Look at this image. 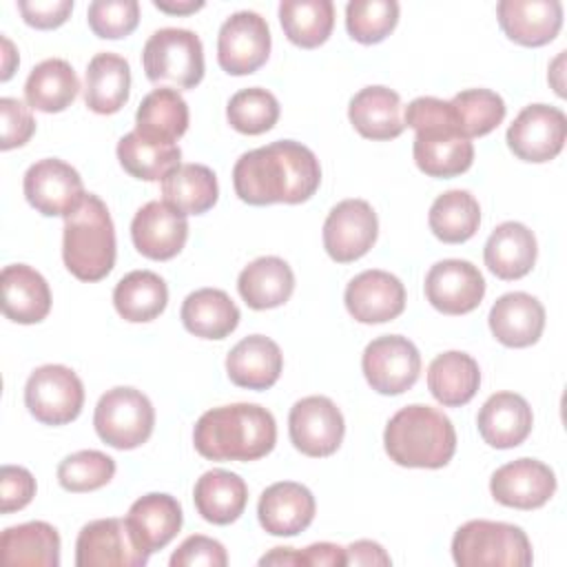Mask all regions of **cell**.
<instances>
[{
  "label": "cell",
  "mask_w": 567,
  "mask_h": 567,
  "mask_svg": "<svg viewBox=\"0 0 567 567\" xmlns=\"http://www.w3.org/2000/svg\"><path fill=\"white\" fill-rule=\"evenodd\" d=\"M321 184L317 155L295 140H279L244 153L233 168V186L250 206L301 204Z\"/></svg>",
  "instance_id": "6da1fadb"
},
{
  "label": "cell",
  "mask_w": 567,
  "mask_h": 567,
  "mask_svg": "<svg viewBox=\"0 0 567 567\" xmlns=\"http://www.w3.org/2000/svg\"><path fill=\"white\" fill-rule=\"evenodd\" d=\"M193 443L208 461H257L272 452L277 423L257 403L219 405L197 419Z\"/></svg>",
  "instance_id": "7a4b0ae2"
},
{
  "label": "cell",
  "mask_w": 567,
  "mask_h": 567,
  "mask_svg": "<svg viewBox=\"0 0 567 567\" xmlns=\"http://www.w3.org/2000/svg\"><path fill=\"white\" fill-rule=\"evenodd\" d=\"M405 126L414 128V162L427 177H456L474 162V146L463 135L450 102L423 95L408 104Z\"/></svg>",
  "instance_id": "3957f363"
},
{
  "label": "cell",
  "mask_w": 567,
  "mask_h": 567,
  "mask_svg": "<svg viewBox=\"0 0 567 567\" xmlns=\"http://www.w3.org/2000/svg\"><path fill=\"white\" fill-rule=\"evenodd\" d=\"M383 447L403 467H445L456 452L452 421L430 405H405L385 425Z\"/></svg>",
  "instance_id": "277c9868"
},
{
  "label": "cell",
  "mask_w": 567,
  "mask_h": 567,
  "mask_svg": "<svg viewBox=\"0 0 567 567\" xmlns=\"http://www.w3.org/2000/svg\"><path fill=\"white\" fill-rule=\"evenodd\" d=\"M62 259L80 281H100L115 266V226L106 204L86 193L80 206L64 217Z\"/></svg>",
  "instance_id": "5b68a950"
},
{
  "label": "cell",
  "mask_w": 567,
  "mask_h": 567,
  "mask_svg": "<svg viewBox=\"0 0 567 567\" xmlns=\"http://www.w3.org/2000/svg\"><path fill=\"white\" fill-rule=\"evenodd\" d=\"M452 558L461 567H527L532 565V543L512 523L467 520L454 532Z\"/></svg>",
  "instance_id": "8992f818"
},
{
  "label": "cell",
  "mask_w": 567,
  "mask_h": 567,
  "mask_svg": "<svg viewBox=\"0 0 567 567\" xmlns=\"http://www.w3.org/2000/svg\"><path fill=\"white\" fill-rule=\"evenodd\" d=\"M144 73L151 82H171L177 89H193L204 78V47L188 29H157L142 49Z\"/></svg>",
  "instance_id": "52a82bcc"
},
{
  "label": "cell",
  "mask_w": 567,
  "mask_h": 567,
  "mask_svg": "<svg viewBox=\"0 0 567 567\" xmlns=\"http://www.w3.org/2000/svg\"><path fill=\"white\" fill-rule=\"evenodd\" d=\"M97 436L115 450H133L148 441L155 425V410L148 396L135 388L106 390L93 414Z\"/></svg>",
  "instance_id": "ba28073f"
},
{
  "label": "cell",
  "mask_w": 567,
  "mask_h": 567,
  "mask_svg": "<svg viewBox=\"0 0 567 567\" xmlns=\"http://www.w3.org/2000/svg\"><path fill=\"white\" fill-rule=\"evenodd\" d=\"M24 403L35 421L44 425H64L75 421L82 412L84 385L71 368L47 363L29 374Z\"/></svg>",
  "instance_id": "9c48e42d"
},
{
  "label": "cell",
  "mask_w": 567,
  "mask_h": 567,
  "mask_svg": "<svg viewBox=\"0 0 567 567\" xmlns=\"http://www.w3.org/2000/svg\"><path fill=\"white\" fill-rule=\"evenodd\" d=\"M288 434L301 454L312 458L330 456L339 450L346 434L343 414L328 396H303L290 408Z\"/></svg>",
  "instance_id": "30bf717a"
},
{
  "label": "cell",
  "mask_w": 567,
  "mask_h": 567,
  "mask_svg": "<svg viewBox=\"0 0 567 567\" xmlns=\"http://www.w3.org/2000/svg\"><path fill=\"white\" fill-rule=\"evenodd\" d=\"M361 368L372 390L379 394H401L416 383L421 354L408 337L385 334L365 346Z\"/></svg>",
  "instance_id": "8fae6325"
},
{
  "label": "cell",
  "mask_w": 567,
  "mask_h": 567,
  "mask_svg": "<svg viewBox=\"0 0 567 567\" xmlns=\"http://www.w3.org/2000/svg\"><path fill=\"white\" fill-rule=\"evenodd\" d=\"M22 188L27 202L44 217L71 215L86 195L80 173L58 157L31 164L24 173Z\"/></svg>",
  "instance_id": "7c38bea8"
},
{
  "label": "cell",
  "mask_w": 567,
  "mask_h": 567,
  "mask_svg": "<svg viewBox=\"0 0 567 567\" xmlns=\"http://www.w3.org/2000/svg\"><path fill=\"white\" fill-rule=\"evenodd\" d=\"M505 137L509 151L518 159L543 164L563 151L567 117L556 106L529 104L514 117Z\"/></svg>",
  "instance_id": "4fadbf2b"
},
{
  "label": "cell",
  "mask_w": 567,
  "mask_h": 567,
  "mask_svg": "<svg viewBox=\"0 0 567 567\" xmlns=\"http://www.w3.org/2000/svg\"><path fill=\"white\" fill-rule=\"evenodd\" d=\"M270 55V29L255 11H237L217 35V62L230 75L255 73Z\"/></svg>",
  "instance_id": "5bb4252c"
},
{
  "label": "cell",
  "mask_w": 567,
  "mask_h": 567,
  "mask_svg": "<svg viewBox=\"0 0 567 567\" xmlns=\"http://www.w3.org/2000/svg\"><path fill=\"white\" fill-rule=\"evenodd\" d=\"M131 536L124 518H97L86 523L75 540L78 567H142L148 563Z\"/></svg>",
  "instance_id": "9a60e30c"
},
{
  "label": "cell",
  "mask_w": 567,
  "mask_h": 567,
  "mask_svg": "<svg viewBox=\"0 0 567 567\" xmlns=\"http://www.w3.org/2000/svg\"><path fill=\"white\" fill-rule=\"evenodd\" d=\"M379 219L365 199L339 202L323 221V248L337 264L363 257L377 241Z\"/></svg>",
  "instance_id": "2e32d148"
},
{
  "label": "cell",
  "mask_w": 567,
  "mask_h": 567,
  "mask_svg": "<svg viewBox=\"0 0 567 567\" xmlns=\"http://www.w3.org/2000/svg\"><path fill=\"white\" fill-rule=\"evenodd\" d=\"M485 295L481 270L465 259L436 261L425 275V297L443 315L472 312Z\"/></svg>",
  "instance_id": "e0dca14e"
},
{
  "label": "cell",
  "mask_w": 567,
  "mask_h": 567,
  "mask_svg": "<svg viewBox=\"0 0 567 567\" xmlns=\"http://www.w3.org/2000/svg\"><path fill=\"white\" fill-rule=\"evenodd\" d=\"M496 503L516 509L543 507L556 492V474L536 458H516L501 465L489 478Z\"/></svg>",
  "instance_id": "ac0fdd59"
},
{
  "label": "cell",
  "mask_w": 567,
  "mask_h": 567,
  "mask_svg": "<svg viewBox=\"0 0 567 567\" xmlns=\"http://www.w3.org/2000/svg\"><path fill=\"white\" fill-rule=\"evenodd\" d=\"M131 239L137 252L148 259H173L188 239V219L166 202H148L131 221Z\"/></svg>",
  "instance_id": "d6986e66"
},
{
  "label": "cell",
  "mask_w": 567,
  "mask_h": 567,
  "mask_svg": "<svg viewBox=\"0 0 567 567\" xmlns=\"http://www.w3.org/2000/svg\"><path fill=\"white\" fill-rule=\"evenodd\" d=\"M343 301L359 323H385L403 312L405 288L392 272L372 268L350 279Z\"/></svg>",
  "instance_id": "ffe728a7"
},
{
  "label": "cell",
  "mask_w": 567,
  "mask_h": 567,
  "mask_svg": "<svg viewBox=\"0 0 567 567\" xmlns=\"http://www.w3.org/2000/svg\"><path fill=\"white\" fill-rule=\"evenodd\" d=\"M312 492L295 481H279L266 487L257 503L259 525L272 536H297L315 518Z\"/></svg>",
  "instance_id": "44dd1931"
},
{
  "label": "cell",
  "mask_w": 567,
  "mask_h": 567,
  "mask_svg": "<svg viewBox=\"0 0 567 567\" xmlns=\"http://www.w3.org/2000/svg\"><path fill=\"white\" fill-rule=\"evenodd\" d=\"M496 16L505 35L523 47H543L563 27V4L558 0H501Z\"/></svg>",
  "instance_id": "7402d4cb"
},
{
  "label": "cell",
  "mask_w": 567,
  "mask_h": 567,
  "mask_svg": "<svg viewBox=\"0 0 567 567\" xmlns=\"http://www.w3.org/2000/svg\"><path fill=\"white\" fill-rule=\"evenodd\" d=\"M182 505L171 494H146L137 498L128 514L126 525L133 540L148 554L166 547L182 529Z\"/></svg>",
  "instance_id": "603a6c76"
},
{
  "label": "cell",
  "mask_w": 567,
  "mask_h": 567,
  "mask_svg": "<svg viewBox=\"0 0 567 567\" xmlns=\"http://www.w3.org/2000/svg\"><path fill=\"white\" fill-rule=\"evenodd\" d=\"M487 321L496 341L507 348H527L543 334L545 308L527 292H507L494 301Z\"/></svg>",
  "instance_id": "cb8c5ba5"
},
{
  "label": "cell",
  "mask_w": 567,
  "mask_h": 567,
  "mask_svg": "<svg viewBox=\"0 0 567 567\" xmlns=\"http://www.w3.org/2000/svg\"><path fill=\"white\" fill-rule=\"evenodd\" d=\"M532 408L516 392H496L478 410L476 425L483 441L496 450L520 445L532 432Z\"/></svg>",
  "instance_id": "d4e9b609"
},
{
  "label": "cell",
  "mask_w": 567,
  "mask_h": 567,
  "mask_svg": "<svg viewBox=\"0 0 567 567\" xmlns=\"http://www.w3.org/2000/svg\"><path fill=\"white\" fill-rule=\"evenodd\" d=\"M284 368V354L279 346L264 337L250 334L244 337L226 357L228 379L248 390H268L277 383Z\"/></svg>",
  "instance_id": "484cf974"
},
{
  "label": "cell",
  "mask_w": 567,
  "mask_h": 567,
  "mask_svg": "<svg viewBox=\"0 0 567 567\" xmlns=\"http://www.w3.org/2000/svg\"><path fill=\"white\" fill-rule=\"evenodd\" d=\"M2 312L16 323H38L51 310V290L47 279L27 264L2 268Z\"/></svg>",
  "instance_id": "4316f807"
},
{
  "label": "cell",
  "mask_w": 567,
  "mask_h": 567,
  "mask_svg": "<svg viewBox=\"0 0 567 567\" xmlns=\"http://www.w3.org/2000/svg\"><path fill=\"white\" fill-rule=\"evenodd\" d=\"M536 237L520 221L498 224L485 241V266L505 281L525 277L536 264Z\"/></svg>",
  "instance_id": "83f0119b"
},
{
  "label": "cell",
  "mask_w": 567,
  "mask_h": 567,
  "mask_svg": "<svg viewBox=\"0 0 567 567\" xmlns=\"http://www.w3.org/2000/svg\"><path fill=\"white\" fill-rule=\"evenodd\" d=\"M348 117L359 135L379 142L394 140L405 128V122L401 117V97L388 86L361 89L350 100Z\"/></svg>",
  "instance_id": "f1b7e54d"
},
{
  "label": "cell",
  "mask_w": 567,
  "mask_h": 567,
  "mask_svg": "<svg viewBox=\"0 0 567 567\" xmlns=\"http://www.w3.org/2000/svg\"><path fill=\"white\" fill-rule=\"evenodd\" d=\"M193 501L204 520L213 525H228L244 514L248 487L239 474L217 467L197 478Z\"/></svg>",
  "instance_id": "f546056e"
},
{
  "label": "cell",
  "mask_w": 567,
  "mask_h": 567,
  "mask_svg": "<svg viewBox=\"0 0 567 567\" xmlns=\"http://www.w3.org/2000/svg\"><path fill=\"white\" fill-rule=\"evenodd\" d=\"M0 558L7 567H58L60 534L44 520L7 527L0 536Z\"/></svg>",
  "instance_id": "4dcf8cb0"
},
{
  "label": "cell",
  "mask_w": 567,
  "mask_h": 567,
  "mask_svg": "<svg viewBox=\"0 0 567 567\" xmlns=\"http://www.w3.org/2000/svg\"><path fill=\"white\" fill-rule=\"evenodd\" d=\"M131 91V66L128 62L111 51L95 53L86 66L84 78V102L97 115L117 113Z\"/></svg>",
  "instance_id": "1f68e13d"
},
{
  "label": "cell",
  "mask_w": 567,
  "mask_h": 567,
  "mask_svg": "<svg viewBox=\"0 0 567 567\" xmlns=\"http://www.w3.org/2000/svg\"><path fill=\"white\" fill-rule=\"evenodd\" d=\"M237 290L248 308L270 310L290 299L295 290V272L281 257H259L239 272Z\"/></svg>",
  "instance_id": "d6a6232c"
},
{
  "label": "cell",
  "mask_w": 567,
  "mask_h": 567,
  "mask_svg": "<svg viewBox=\"0 0 567 567\" xmlns=\"http://www.w3.org/2000/svg\"><path fill=\"white\" fill-rule=\"evenodd\" d=\"M188 128V104L177 89H153L137 106L135 131L162 144H175Z\"/></svg>",
  "instance_id": "836d02e7"
},
{
  "label": "cell",
  "mask_w": 567,
  "mask_h": 567,
  "mask_svg": "<svg viewBox=\"0 0 567 567\" xmlns=\"http://www.w3.org/2000/svg\"><path fill=\"white\" fill-rule=\"evenodd\" d=\"M481 385L478 363L458 350L443 352L427 368V390L445 408H458L474 399Z\"/></svg>",
  "instance_id": "e575fe53"
},
{
  "label": "cell",
  "mask_w": 567,
  "mask_h": 567,
  "mask_svg": "<svg viewBox=\"0 0 567 567\" xmlns=\"http://www.w3.org/2000/svg\"><path fill=\"white\" fill-rule=\"evenodd\" d=\"M184 328L202 339H224L239 326V308L219 288L190 292L179 310Z\"/></svg>",
  "instance_id": "d590c367"
},
{
  "label": "cell",
  "mask_w": 567,
  "mask_h": 567,
  "mask_svg": "<svg viewBox=\"0 0 567 567\" xmlns=\"http://www.w3.org/2000/svg\"><path fill=\"white\" fill-rule=\"evenodd\" d=\"M80 80L66 60L49 58L35 64L24 82V100L42 113H60L73 104Z\"/></svg>",
  "instance_id": "8d00e7d4"
},
{
  "label": "cell",
  "mask_w": 567,
  "mask_h": 567,
  "mask_svg": "<svg viewBox=\"0 0 567 567\" xmlns=\"http://www.w3.org/2000/svg\"><path fill=\"white\" fill-rule=\"evenodd\" d=\"M168 301L164 279L153 270H133L124 275L113 290V306L117 315L131 323L157 319Z\"/></svg>",
  "instance_id": "74e56055"
},
{
  "label": "cell",
  "mask_w": 567,
  "mask_h": 567,
  "mask_svg": "<svg viewBox=\"0 0 567 567\" xmlns=\"http://www.w3.org/2000/svg\"><path fill=\"white\" fill-rule=\"evenodd\" d=\"M164 202L184 215L210 210L219 197L215 173L204 164H179L162 179Z\"/></svg>",
  "instance_id": "f35d334b"
},
{
  "label": "cell",
  "mask_w": 567,
  "mask_h": 567,
  "mask_svg": "<svg viewBox=\"0 0 567 567\" xmlns=\"http://www.w3.org/2000/svg\"><path fill=\"white\" fill-rule=\"evenodd\" d=\"M427 224L436 239L463 244L472 239L481 226V206L470 190H445L432 202Z\"/></svg>",
  "instance_id": "ab89813d"
},
{
  "label": "cell",
  "mask_w": 567,
  "mask_h": 567,
  "mask_svg": "<svg viewBox=\"0 0 567 567\" xmlns=\"http://www.w3.org/2000/svg\"><path fill=\"white\" fill-rule=\"evenodd\" d=\"M117 159L131 177L159 182L179 166L182 151L177 144L151 142L137 131H131L117 142Z\"/></svg>",
  "instance_id": "60d3db41"
},
{
  "label": "cell",
  "mask_w": 567,
  "mask_h": 567,
  "mask_svg": "<svg viewBox=\"0 0 567 567\" xmlns=\"http://www.w3.org/2000/svg\"><path fill=\"white\" fill-rule=\"evenodd\" d=\"M279 22L292 44L315 49L332 33L334 4L330 0H284L279 4Z\"/></svg>",
  "instance_id": "b9f144b4"
},
{
  "label": "cell",
  "mask_w": 567,
  "mask_h": 567,
  "mask_svg": "<svg viewBox=\"0 0 567 567\" xmlns=\"http://www.w3.org/2000/svg\"><path fill=\"white\" fill-rule=\"evenodd\" d=\"M226 117L235 131L244 135H261L277 124L279 102L261 86L241 89L228 100Z\"/></svg>",
  "instance_id": "7bdbcfd3"
},
{
  "label": "cell",
  "mask_w": 567,
  "mask_h": 567,
  "mask_svg": "<svg viewBox=\"0 0 567 567\" xmlns=\"http://www.w3.org/2000/svg\"><path fill=\"white\" fill-rule=\"evenodd\" d=\"M467 140L492 133L505 117V102L489 89H465L450 100Z\"/></svg>",
  "instance_id": "ee69618b"
},
{
  "label": "cell",
  "mask_w": 567,
  "mask_h": 567,
  "mask_svg": "<svg viewBox=\"0 0 567 567\" xmlns=\"http://www.w3.org/2000/svg\"><path fill=\"white\" fill-rule=\"evenodd\" d=\"M399 22L396 0H352L346 7V29L361 44L385 40Z\"/></svg>",
  "instance_id": "f6af8a7d"
},
{
  "label": "cell",
  "mask_w": 567,
  "mask_h": 567,
  "mask_svg": "<svg viewBox=\"0 0 567 567\" xmlns=\"http://www.w3.org/2000/svg\"><path fill=\"white\" fill-rule=\"evenodd\" d=\"M115 476V461L100 450H80L58 465V483L66 492H93Z\"/></svg>",
  "instance_id": "bcb514c9"
},
{
  "label": "cell",
  "mask_w": 567,
  "mask_h": 567,
  "mask_svg": "<svg viewBox=\"0 0 567 567\" xmlns=\"http://www.w3.org/2000/svg\"><path fill=\"white\" fill-rule=\"evenodd\" d=\"M86 20L97 38H126L140 22V4L137 0H95L89 4Z\"/></svg>",
  "instance_id": "7dc6e473"
},
{
  "label": "cell",
  "mask_w": 567,
  "mask_h": 567,
  "mask_svg": "<svg viewBox=\"0 0 567 567\" xmlns=\"http://www.w3.org/2000/svg\"><path fill=\"white\" fill-rule=\"evenodd\" d=\"M24 102L16 97L0 100V115H2V137L0 148L11 151L16 146H24L31 135L35 133V120Z\"/></svg>",
  "instance_id": "c3c4849f"
},
{
  "label": "cell",
  "mask_w": 567,
  "mask_h": 567,
  "mask_svg": "<svg viewBox=\"0 0 567 567\" xmlns=\"http://www.w3.org/2000/svg\"><path fill=\"white\" fill-rule=\"evenodd\" d=\"M224 567L228 565V554L224 545L215 538L195 534L188 536L171 556V567Z\"/></svg>",
  "instance_id": "681fc988"
},
{
  "label": "cell",
  "mask_w": 567,
  "mask_h": 567,
  "mask_svg": "<svg viewBox=\"0 0 567 567\" xmlns=\"http://www.w3.org/2000/svg\"><path fill=\"white\" fill-rule=\"evenodd\" d=\"M35 496V478L27 467L2 465L0 470V512L11 514L31 503Z\"/></svg>",
  "instance_id": "f907efd6"
},
{
  "label": "cell",
  "mask_w": 567,
  "mask_h": 567,
  "mask_svg": "<svg viewBox=\"0 0 567 567\" xmlns=\"http://www.w3.org/2000/svg\"><path fill=\"white\" fill-rule=\"evenodd\" d=\"M22 20L35 29H58L73 11V0H20Z\"/></svg>",
  "instance_id": "816d5d0a"
},
{
  "label": "cell",
  "mask_w": 567,
  "mask_h": 567,
  "mask_svg": "<svg viewBox=\"0 0 567 567\" xmlns=\"http://www.w3.org/2000/svg\"><path fill=\"white\" fill-rule=\"evenodd\" d=\"M301 567H343L346 560V547H339L334 543H315L306 549H299Z\"/></svg>",
  "instance_id": "f5cc1de1"
},
{
  "label": "cell",
  "mask_w": 567,
  "mask_h": 567,
  "mask_svg": "<svg viewBox=\"0 0 567 567\" xmlns=\"http://www.w3.org/2000/svg\"><path fill=\"white\" fill-rule=\"evenodd\" d=\"M346 560L348 565H381V567H388L392 563L385 549L374 540H354L352 545H348Z\"/></svg>",
  "instance_id": "db71d44e"
},
{
  "label": "cell",
  "mask_w": 567,
  "mask_h": 567,
  "mask_svg": "<svg viewBox=\"0 0 567 567\" xmlns=\"http://www.w3.org/2000/svg\"><path fill=\"white\" fill-rule=\"evenodd\" d=\"M259 565H279V567H297L301 565L299 549L292 547H275L266 556L259 558Z\"/></svg>",
  "instance_id": "11a10c76"
},
{
  "label": "cell",
  "mask_w": 567,
  "mask_h": 567,
  "mask_svg": "<svg viewBox=\"0 0 567 567\" xmlns=\"http://www.w3.org/2000/svg\"><path fill=\"white\" fill-rule=\"evenodd\" d=\"M153 4H155V9H159L164 13H171V16H188V13H195L204 7L202 0H182V2L179 0L177 2H173V0H153Z\"/></svg>",
  "instance_id": "9f6ffc18"
},
{
  "label": "cell",
  "mask_w": 567,
  "mask_h": 567,
  "mask_svg": "<svg viewBox=\"0 0 567 567\" xmlns=\"http://www.w3.org/2000/svg\"><path fill=\"white\" fill-rule=\"evenodd\" d=\"M16 64H18V53L11 44V40L7 35H2V75H0L2 82H7L13 75Z\"/></svg>",
  "instance_id": "6f0895ef"
},
{
  "label": "cell",
  "mask_w": 567,
  "mask_h": 567,
  "mask_svg": "<svg viewBox=\"0 0 567 567\" xmlns=\"http://www.w3.org/2000/svg\"><path fill=\"white\" fill-rule=\"evenodd\" d=\"M563 62H565V51H560V55L554 60V64H551V71H549V73L560 75V73H563V71H560V69H563ZM551 80H554V78H549V82H551ZM551 86L556 89V93H558L560 97L565 95V89H563V82H560V80H554V84H551Z\"/></svg>",
  "instance_id": "680465c9"
}]
</instances>
